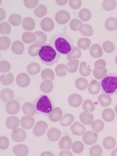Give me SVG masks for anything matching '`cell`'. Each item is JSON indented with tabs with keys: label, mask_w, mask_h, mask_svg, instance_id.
<instances>
[{
	"label": "cell",
	"mask_w": 117,
	"mask_h": 156,
	"mask_svg": "<svg viewBox=\"0 0 117 156\" xmlns=\"http://www.w3.org/2000/svg\"><path fill=\"white\" fill-rule=\"evenodd\" d=\"M48 128L47 123L44 121H40L36 124L33 129V133L37 136H40L45 134Z\"/></svg>",
	"instance_id": "cell-5"
},
{
	"label": "cell",
	"mask_w": 117,
	"mask_h": 156,
	"mask_svg": "<svg viewBox=\"0 0 117 156\" xmlns=\"http://www.w3.org/2000/svg\"><path fill=\"white\" fill-rule=\"evenodd\" d=\"M90 53L94 57H100L102 55V48L98 44H94L91 48Z\"/></svg>",
	"instance_id": "cell-36"
},
{
	"label": "cell",
	"mask_w": 117,
	"mask_h": 156,
	"mask_svg": "<svg viewBox=\"0 0 117 156\" xmlns=\"http://www.w3.org/2000/svg\"><path fill=\"white\" fill-rule=\"evenodd\" d=\"M83 139L86 144L88 145H93L97 141L98 135L96 133L93 131H87L84 133Z\"/></svg>",
	"instance_id": "cell-7"
},
{
	"label": "cell",
	"mask_w": 117,
	"mask_h": 156,
	"mask_svg": "<svg viewBox=\"0 0 117 156\" xmlns=\"http://www.w3.org/2000/svg\"><path fill=\"white\" fill-rule=\"evenodd\" d=\"M11 30V26L6 22H3L0 25V31L2 34H8L10 33Z\"/></svg>",
	"instance_id": "cell-46"
},
{
	"label": "cell",
	"mask_w": 117,
	"mask_h": 156,
	"mask_svg": "<svg viewBox=\"0 0 117 156\" xmlns=\"http://www.w3.org/2000/svg\"><path fill=\"white\" fill-rule=\"evenodd\" d=\"M35 122L33 117L25 116L22 117L21 119L20 124L23 128L29 129L33 127Z\"/></svg>",
	"instance_id": "cell-11"
},
{
	"label": "cell",
	"mask_w": 117,
	"mask_h": 156,
	"mask_svg": "<svg viewBox=\"0 0 117 156\" xmlns=\"http://www.w3.org/2000/svg\"><path fill=\"white\" fill-rule=\"evenodd\" d=\"M1 40V50L5 51L10 46L11 41L10 39L7 37L2 36L0 38Z\"/></svg>",
	"instance_id": "cell-39"
},
{
	"label": "cell",
	"mask_w": 117,
	"mask_h": 156,
	"mask_svg": "<svg viewBox=\"0 0 117 156\" xmlns=\"http://www.w3.org/2000/svg\"><path fill=\"white\" fill-rule=\"evenodd\" d=\"M105 124L101 120L97 119L94 121L92 123V127L94 131L99 132L102 130Z\"/></svg>",
	"instance_id": "cell-43"
},
{
	"label": "cell",
	"mask_w": 117,
	"mask_h": 156,
	"mask_svg": "<svg viewBox=\"0 0 117 156\" xmlns=\"http://www.w3.org/2000/svg\"><path fill=\"white\" fill-rule=\"evenodd\" d=\"M100 87L99 83L96 80H93L90 83L89 87L90 93L92 95H96L99 92Z\"/></svg>",
	"instance_id": "cell-37"
},
{
	"label": "cell",
	"mask_w": 117,
	"mask_h": 156,
	"mask_svg": "<svg viewBox=\"0 0 117 156\" xmlns=\"http://www.w3.org/2000/svg\"><path fill=\"white\" fill-rule=\"evenodd\" d=\"M52 153L50 152H45L41 154V156H54Z\"/></svg>",
	"instance_id": "cell-61"
},
{
	"label": "cell",
	"mask_w": 117,
	"mask_h": 156,
	"mask_svg": "<svg viewBox=\"0 0 117 156\" xmlns=\"http://www.w3.org/2000/svg\"><path fill=\"white\" fill-rule=\"evenodd\" d=\"M20 121L17 117L11 116L6 120V125L7 127L10 129H15L19 125Z\"/></svg>",
	"instance_id": "cell-17"
},
{
	"label": "cell",
	"mask_w": 117,
	"mask_h": 156,
	"mask_svg": "<svg viewBox=\"0 0 117 156\" xmlns=\"http://www.w3.org/2000/svg\"><path fill=\"white\" fill-rule=\"evenodd\" d=\"M22 24L23 28L27 31L33 30L35 26L34 20L29 17H25L23 20Z\"/></svg>",
	"instance_id": "cell-16"
},
{
	"label": "cell",
	"mask_w": 117,
	"mask_h": 156,
	"mask_svg": "<svg viewBox=\"0 0 117 156\" xmlns=\"http://www.w3.org/2000/svg\"><path fill=\"white\" fill-rule=\"evenodd\" d=\"M9 145L8 138L5 136H1L0 138V148L2 150H5L8 147Z\"/></svg>",
	"instance_id": "cell-52"
},
{
	"label": "cell",
	"mask_w": 117,
	"mask_h": 156,
	"mask_svg": "<svg viewBox=\"0 0 117 156\" xmlns=\"http://www.w3.org/2000/svg\"><path fill=\"white\" fill-rule=\"evenodd\" d=\"M16 82L19 86L27 87L30 83V78L27 73H22L19 74L16 78Z\"/></svg>",
	"instance_id": "cell-10"
},
{
	"label": "cell",
	"mask_w": 117,
	"mask_h": 156,
	"mask_svg": "<svg viewBox=\"0 0 117 156\" xmlns=\"http://www.w3.org/2000/svg\"><path fill=\"white\" fill-rule=\"evenodd\" d=\"M90 44V39L86 38H81L78 42V46L83 50L87 49L89 48Z\"/></svg>",
	"instance_id": "cell-41"
},
{
	"label": "cell",
	"mask_w": 117,
	"mask_h": 156,
	"mask_svg": "<svg viewBox=\"0 0 117 156\" xmlns=\"http://www.w3.org/2000/svg\"><path fill=\"white\" fill-rule=\"evenodd\" d=\"M55 18L58 23L63 25L69 22L70 19V15L67 11L61 10L56 13Z\"/></svg>",
	"instance_id": "cell-6"
},
{
	"label": "cell",
	"mask_w": 117,
	"mask_h": 156,
	"mask_svg": "<svg viewBox=\"0 0 117 156\" xmlns=\"http://www.w3.org/2000/svg\"><path fill=\"white\" fill-rule=\"evenodd\" d=\"M80 120L83 124L90 125L92 124L94 120V117L89 112H84L81 114Z\"/></svg>",
	"instance_id": "cell-21"
},
{
	"label": "cell",
	"mask_w": 117,
	"mask_h": 156,
	"mask_svg": "<svg viewBox=\"0 0 117 156\" xmlns=\"http://www.w3.org/2000/svg\"><path fill=\"white\" fill-rule=\"evenodd\" d=\"M49 41L55 49L62 55H68L74 47L73 39L66 33L55 34L51 37Z\"/></svg>",
	"instance_id": "cell-1"
},
{
	"label": "cell",
	"mask_w": 117,
	"mask_h": 156,
	"mask_svg": "<svg viewBox=\"0 0 117 156\" xmlns=\"http://www.w3.org/2000/svg\"><path fill=\"white\" fill-rule=\"evenodd\" d=\"M114 1H105L103 2V7L104 9L107 11H110L114 9L115 6H112L113 4H116V2L113 3Z\"/></svg>",
	"instance_id": "cell-53"
},
{
	"label": "cell",
	"mask_w": 117,
	"mask_h": 156,
	"mask_svg": "<svg viewBox=\"0 0 117 156\" xmlns=\"http://www.w3.org/2000/svg\"><path fill=\"white\" fill-rule=\"evenodd\" d=\"M9 22L14 26H17L20 24L22 21L21 16L18 14H14L10 16Z\"/></svg>",
	"instance_id": "cell-35"
},
{
	"label": "cell",
	"mask_w": 117,
	"mask_h": 156,
	"mask_svg": "<svg viewBox=\"0 0 117 156\" xmlns=\"http://www.w3.org/2000/svg\"><path fill=\"white\" fill-rule=\"evenodd\" d=\"M22 110L25 115L29 116H33L35 113L33 105L30 102L24 104L22 107Z\"/></svg>",
	"instance_id": "cell-27"
},
{
	"label": "cell",
	"mask_w": 117,
	"mask_h": 156,
	"mask_svg": "<svg viewBox=\"0 0 117 156\" xmlns=\"http://www.w3.org/2000/svg\"><path fill=\"white\" fill-rule=\"evenodd\" d=\"M13 151L15 155L17 156L27 155L29 153L28 147L24 144H19L14 146Z\"/></svg>",
	"instance_id": "cell-13"
},
{
	"label": "cell",
	"mask_w": 117,
	"mask_h": 156,
	"mask_svg": "<svg viewBox=\"0 0 117 156\" xmlns=\"http://www.w3.org/2000/svg\"><path fill=\"white\" fill-rule=\"evenodd\" d=\"M41 70L40 65L36 63H32L29 64L27 68V72L31 75L38 73Z\"/></svg>",
	"instance_id": "cell-31"
},
{
	"label": "cell",
	"mask_w": 117,
	"mask_h": 156,
	"mask_svg": "<svg viewBox=\"0 0 117 156\" xmlns=\"http://www.w3.org/2000/svg\"><path fill=\"white\" fill-rule=\"evenodd\" d=\"M12 50L16 54L22 55L24 50V44L21 41H16L12 44Z\"/></svg>",
	"instance_id": "cell-24"
},
{
	"label": "cell",
	"mask_w": 117,
	"mask_h": 156,
	"mask_svg": "<svg viewBox=\"0 0 117 156\" xmlns=\"http://www.w3.org/2000/svg\"><path fill=\"white\" fill-rule=\"evenodd\" d=\"M41 76L44 80L49 79L53 80L54 78V74L53 71L50 69H45L41 73Z\"/></svg>",
	"instance_id": "cell-47"
},
{
	"label": "cell",
	"mask_w": 117,
	"mask_h": 156,
	"mask_svg": "<svg viewBox=\"0 0 117 156\" xmlns=\"http://www.w3.org/2000/svg\"><path fill=\"white\" fill-rule=\"evenodd\" d=\"M82 97L77 94H73L71 95L68 99V103L69 105L73 107L79 106L82 103Z\"/></svg>",
	"instance_id": "cell-20"
},
{
	"label": "cell",
	"mask_w": 117,
	"mask_h": 156,
	"mask_svg": "<svg viewBox=\"0 0 117 156\" xmlns=\"http://www.w3.org/2000/svg\"><path fill=\"white\" fill-rule=\"evenodd\" d=\"M86 63L85 62H82L81 64L80 68V72L81 74L83 76H87L88 75L90 74V69L86 68Z\"/></svg>",
	"instance_id": "cell-56"
},
{
	"label": "cell",
	"mask_w": 117,
	"mask_h": 156,
	"mask_svg": "<svg viewBox=\"0 0 117 156\" xmlns=\"http://www.w3.org/2000/svg\"><path fill=\"white\" fill-rule=\"evenodd\" d=\"M105 27L108 31L115 30L117 28V20L114 17H110L107 19L105 21Z\"/></svg>",
	"instance_id": "cell-25"
},
{
	"label": "cell",
	"mask_w": 117,
	"mask_h": 156,
	"mask_svg": "<svg viewBox=\"0 0 117 156\" xmlns=\"http://www.w3.org/2000/svg\"><path fill=\"white\" fill-rule=\"evenodd\" d=\"M22 39L24 43L30 44L33 43L36 40L35 34L30 32H25L22 35Z\"/></svg>",
	"instance_id": "cell-34"
},
{
	"label": "cell",
	"mask_w": 117,
	"mask_h": 156,
	"mask_svg": "<svg viewBox=\"0 0 117 156\" xmlns=\"http://www.w3.org/2000/svg\"><path fill=\"white\" fill-rule=\"evenodd\" d=\"M82 78L77 80L76 83V87L80 90H84L86 89L87 84V80Z\"/></svg>",
	"instance_id": "cell-50"
},
{
	"label": "cell",
	"mask_w": 117,
	"mask_h": 156,
	"mask_svg": "<svg viewBox=\"0 0 117 156\" xmlns=\"http://www.w3.org/2000/svg\"><path fill=\"white\" fill-rule=\"evenodd\" d=\"M69 4L70 7L73 9H79L82 5V1L80 0H70Z\"/></svg>",
	"instance_id": "cell-57"
},
{
	"label": "cell",
	"mask_w": 117,
	"mask_h": 156,
	"mask_svg": "<svg viewBox=\"0 0 117 156\" xmlns=\"http://www.w3.org/2000/svg\"><path fill=\"white\" fill-rule=\"evenodd\" d=\"M115 144V140L112 137H106L103 141L104 147L108 149H112L114 147Z\"/></svg>",
	"instance_id": "cell-40"
},
{
	"label": "cell",
	"mask_w": 117,
	"mask_h": 156,
	"mask_svg": "<svg viewBox=\"0 0 117 156\" xmlns=\"http://www.w3.org/2000/svg\"><path fill=\"white\" fill-rule=\"evenodd\" d=\"M14 80V76L11 73L3 74L1 76V82L5 85L9 86L11 84Z\"/></svg>",
	"instance_id": "cell-29"
},
{
	"label": "cell",
	"mask_w": 117,
	"mask_h": 156,
	"mask_svg": "<svg viewBox=\"0 0 117 156\" xmlns=\"http://www.w3.org/2000/svg\"><path fill=\"white\" fill-rule=\"evenodd\" d=\"M74 117L70 114L64 115L61 120L60 124L63 126H67L72 124L74 121Z\"/></svg>",
	"instance_id": "cell-32"
},
{
	"label": "cell",
	"mask_w": 117,
	"mask_h": 156,
	"mask_svg": "<svg viewBox=\"0 0 117 156\" xmlns=\"http://www.w3.org/2000/svg\"><path fill=\"white\" fill-rule=\"evenodd\" d=\"M39 1L37 0H34V1H27L25 0L24 1V4L26 7L29 9H32L36 7L38 4Z\"/></svg>",
	"instance_id": "cell-58"
},
{
	"label": "cell",
	"mask_w": 117,
	"mask_h": 156,
	"mask_svg": "<svg viewBox=\"0 0 117 156\" xmlns=\"http://www.w3.org/2000/svg\"><path fill=\"white\" fill-rule=\"evenodd\" d=\"M61 136V131L56 128H51L48 130L47 133L48 139L50 141L52 142L58 141Z\"/></svg>",
	"instance_id": "cell-15"
},
{
	"label": "cell",
	"mask_w": 117,
	"mask_h": 156,
	"mask_svg": "<svg viewBox=\"0 0 117 156\" xmlns=\"http://www.w3.org/2000/svg\"><path fill=\"white\" fill-rule=\"evenodd\" d=\"M80 18L83 21H87L90 20L92 17V14L89 9H81L79 13Z\"/></svg>",
	"instance_id": "cell-30"
},
{
	"label": "cell",
	"mask_w": 117,
	"mask_h": 156,
	"mask_svg": "<svg viewBox=\"0 0 117 156\" xmlns=\"http://www.w3.org/2000/svg\"><path fill=\"white\" fill-rule=\"evenodd\" d=\"M81 56V51L77 48L74 47L73 50L67 55L68 60L70 61L74 58H79Z\"/></svg>",
	"instance_id": "cell-44"
},
{
	"label": "cell",
	"mask_w": 117,
	"mask_h": 156,
	"mask_svg": "<svg viewBox=\"0 0 117 156\" xmlns=\"http://www.w3.org/2000/svg\"><path fill=\"white\" fill-rule=\"evenodd\" d=\"M38 57L42 63L48 66L57 63L61 57L60 54L50 44L41 45Z\"/></svg>",
	"instance_id": "cell-2"
},
{
	"label": "cell",
	"mask_w": 117,
	"mask_h": 156,
	"mask_svg": "<svg viewBox=\"0 0 117 156\" xmlns=\"http://www.w3.org/2000/svg\"><path fill=\"white\" fill-rule=\"evenodd\" d=\"M73 155L71 152L66 151H63L60 152L59 156H73Z\"/></svg>",
	"instance_id": "cell-59"
},
{
	"label": "cell",
	"mask_w": 117,
	"mask_h": 156,
	"mask_svg": "<svg viewBox=\"0 0 117 156\" xmlns=\"http://www.w3.org/2000/svg\"><path fill=\"white\" fill-rule=\"evenodd\" d=\"M56 1L58 4L62 5L66 4L68 1Z\"/></svg>",
	"instance_id": "cell-60"
},
{
	"label": "cell",
	"mask_w": 117,
	"mask_h": 156,
	"mask_svg": "<svg viewBox=\"0 0 117 156\" xmlns=\"http://www.w3.org/2000/svg\"><path fill=\"white\" fill-rule=\"evenodd\" d=\"M55 70L58 76H62L66 75L67 69L64 64H60L57 66Z\"/></svg>",
	"instance_id": "cell-48"
},
{
	"label": "cell",
	"mask_w": 117,
	"mask_h": 156,
	"mask_svg": "<svg viewBox=\"0 0 117 156\" xmlns=\"http://www.w3.org/2000/svg\"><path fill=\"white\" fill-rule=\"evenodd\" d=\"M47 9L46 6L43 4L39 5L38 7L34 10L35 15L38 17H44L47 14Z\"/></svg>",
	"instance_id": "cell-33"
},
{
	"label": "cell",
	"mask_w": 117,
	"mask_h": 156,
	"mask_svg": "<svg viewBox=\"0 0 117 156\" xmlns=\"http://www.w3.org/2000/svg\"><path fill=\"white\" fill-rule=\"evenodd\" d=\"M53 88V84L49 80H46L42 83L40 86V88L42 92L48 93L50 92Z\"/></svg>",
	"instance_id": "cell-28"
},
{
	"label": "cell",
	"mask_w": 117,
	"mask_h": 156,
	"mask_svg": "<svg viewBox=\"0 0 117 156\" xmlns=\"http://www.w3.org/2000/svg\"><path fill=\"white\" fill-rule=\"evenodd\" d=\"M41 46V45L37 44H33L30 45L28 49L29 54L33 57L37 56Z\"/></svg>",
	"instance_id": "cell-38"
},
{
	"label": "cell",
	"mask_w": 117,
	"mask_h": 156,
	"mask_svg": "<svg viewBox=\"0 0 117 156\" xmlns=\"http://www.w3.org/2000/svg\"><path fill=\"white\" fill-rule=\"evenodd\" d=\"M83 108L84 110L91 112H93L95 109V107L93 105L92 101L90 100H87L84 102Z\"/></svg>",
	"instance_id": "cell-54"
},
{
	"label": "cell",
	"mask_w": 117,
	"mask_h": 156,
	"mask_svg": "<svg viewBox=\"0 0 117 156\" xmlns=\"http://www.w3.org/2000/svg\"><path fill=\"white\" fill-rule=\"evenodd\" d=\"M79 30L83 35L87 37L91 36L94 33L91 26L87 24L81 25L79 27Z\"/></svg>",
	"instance_id": "cell-23"
},
{
	"label": "cell",
	"mask_w": 117,
	"mask_h": 156,
	"mask_svg": "<svg viewBox=\"0 0 117 156\" xmlns=\"http://www.w3.org/2000/svg\"><path fill=\"white\" fill-rule=\"evenodd\" d=\"M54 23L51 18L45 17L41 22V27L45 31L49 32L53 30L54 27Z\"/></svg>",
	"instance_id": "cell-12"
},
{
	"label": "cell",
	"mask_w": 117,
	"mask_h": 156,
	"mask_svg": "<svg viewBox=\"0 0 117 156\" xmlns=\"http://www.w3.org/2000/svg\"><path fill=\"white\" fill-rule=\"evenodd\" d=\"M10 64L6 61H2L1 62V71L2 73L8 72L10 70Z\"/></svg>",
	"instance_id": "cell-55"
},
{
	"label": "cell",
	"mask_w": 117,
	"mask_h": 156,
	"mask_svg": "<svg viewBox=\"0 0 117 156\" xmlns=\"http://www.w3.org/2000/svg\"><path fill=\"white\" fill-rule=\"evenodd\" d=\"M20 107V104L17 101H12L6 105V111L9 115H16L19 112Z\"/></svg>",
	"instance_id": "cell-9"
},
{
	"label": "cell",
	"mask_w": 117,
	"mask_h": 156,
	"mask_svg": "<svg viewBox=\"0 0 117 156\" xmlns=\"http://www.w3.org/2000/svg\"><path fill=\"white\" fill-rule=\"evenodd\" d=\"M33 106L35 113L48 116L54 109V105L51 98L45 94L39 96L34 101Z\"/></svg>",
	"instance_id": "cell-3"
},
{
	"label": "cell",
	"mask_w": 117,
	"mask_h": 156,
	"mask_svg": "<svg viewBox=\"0 0 117 156\" xmlns=\"http://www.w3.org/2000/svg\"><path fill=\"white\" fill-rule=\"evenodd\" d=\"M12 137L13 140L17 142H22L27 138V133L21 128L15 129L12 133Z\"/></svg>",
	"instance_id": "cell-8"
},
{
	"label": "cell",
	"mask_w": 117,
	"mask_h": 156,
	"mask_svg": "<svg viewBox=\"0 0 117 156\" xmlns=\"http://www.w3.org/2000/svg\"><path fill=\"white\" fill-rule=\"evenodd\" d=\"M79 61L78 60L74 61L71 62L67 64L68 68V71L70 73H74L77 70Z\"/></svg>",
	"instance_id": "cell-51"
},
{
	"label": "cell",
	"mask_w": 117,
	"mask_h": 156,
	"mask_svg": "<svg viewBox=\"0 0 117 156\" xmlns=\"http://www.w3.org/2000/svg\"><path fill=\"white\" fill-rule=\"evenodd\" d=\"M71 131L75 135L82 136L86 131V128L82 124L79 122H75L71 126Z\"/></svg>",
	"instance_id": "cell-14"
},
{
	"label": "cell",
	"mask_w": 117,
	"mask_h": 156,
	"mask_svg": "<svg viewBox=\"0 0 117 156\" xmlns=\"http://www.w3.org/2000/svg\"><path fill=\"white\" fill-rule=\"evenodd\" d=\"M62 115V110L59 107H56L51 112L49 118L51 121L56 122L59 121Z\"/></svg>",
	"instance_id": "cell-19"
},
{
	"label": "cell",
	"mask_w": 117,
	"mask_h": 156,
	"mask_svg": "<svg viewBox=\"0 0 117 156\" xmlns=\"http://www.w3.org/2000/svg\"><path fill=\"white\" fill-rule=\"evenodd\" d=\"M14 96L13 90L9 89H3L1 93V98L5 102L10 101L14 98Z\"/></svg>",
	"instance_id": "cell-22"
},
{
	"label": "cell",
	"mask_w": 117,
	"mask_h": 156,
	"mask_svg": "<svg viewBox=\"0 0 117 156\" xmlns=\"http://www.w3.org/2000/svg\"><path fill=\"white\" fill-rule=\"evenodd\" d=\"M36 40L34 43L40 44H43L46 42L47 39V35L44 32L41 31H37L34 32Z\"/></svg>",
	"instance_id": "cell-26"
},
{
	"label": "cell",
	"mask_w": 117,
	"mask_h": 156,
	"mask_svg": "<svg viewBox=\"0 0 117 156\" xmlns=\"http://www.w3.org/2000/svg\"><path fill=\"white\" fill-rule=\"evenodd\" d=\"M72 141L71 139L67 136H64L61 139L59 143L60 148L62 150H69L72 145Z\"/></svg>",
	"instance_id": "cell-18"
},
{
	"label": "cell",
	"mask_w": 117,
	"mask_h": 156,
	"mask_svg": "<svg viewBox=\"0 0 117 156\" xmlns=\"http://www.w3.org/2000/svg\"><path fill=\"white\" fill-rule=\"evenodd\" d=\"M90 155L94 156H100L102 154V149L101 146L98 145L92 146L90 150Z\"/></svg>",
	"instance_id": "cell-45"
},
{
	"label": "cell",
	"mask_w": 117,
	"mask_h": 156,
	"mask_svg": "<svg viewBox=\"0 0 117 156\" xmlns=\"http://www.w3.org/2000/svg\"><path fill=\"white\" fill-rule=\"evenodd\" d=\"M72 149L73 151L75 153L80 154L83 151L84 146L82 142L76 141L73 143Z\"/></svg>",
	"instance_id": "cell-42"
},
{
	"label": "cell",
	"mask_w": 117,
	"mask_h": 156,
	"mask_svg": "<svg viewBox=\"0 0 117 156\" xmlns=\"http://www.w3.org/2000/svg\"><path fill=\"white\" fill-rule=\"evenodd\" d=\"M112 155H117V148L113 151L112 152Z\"/></svg>",
	"instance_id": "cell-62"
},
{
	"label": "cell",
	"mask_w": 117,
	"mask_h": 156,
	"mask_svg": "<svg viewBox=\"0 0 117 156\" xmlns=\"http://www.w3.org/2000/svg\"><path fill=\"white\" fill-rule=\"evenodd\" d=\"M82 23L79 20L74 19L71 20L70 24V27L72 30L75 31L79 30L80 26L82 25Z\"/></svg>",
	"instance_id": "cell-49"
},
{
	"label": "cell",
	"mask_w": 117,
	"mask_h": 156,
	"mask_svg": "<svg viewBox=\"0 0 117 156\" xmlns=\"http://www.w3.org/2000/svg\"><path fill=\"white\" fill-rule=\"evenodd\" d=\"M101 90L109 96L117 94V74L110 73L105 75L99 82Z\"/></svg>",
	"instance_id": "cell-4"
}]
</instances>
